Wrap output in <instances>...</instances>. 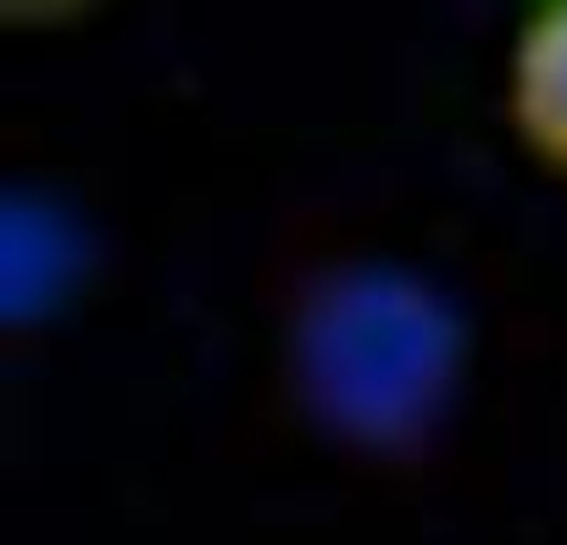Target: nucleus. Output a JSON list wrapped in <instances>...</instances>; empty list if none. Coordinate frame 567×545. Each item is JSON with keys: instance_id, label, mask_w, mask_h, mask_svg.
I'll list each match as a JSON object with an SVG mask.
<instances>
[{"instance_id": "f257e3e1", "label": "nucleus", "mask_w": 567, "mask_h": 545, "mask_svg": "<svg viewBox=\"0 0 567 545\" xmlns=\"http://www.w3.org/2000/svg\"><path fill=\"white\" fill-rule=\"evenodd\" d=\"M467 323L423 272L357 256L301 285L284 318V384L301 418L362 456H412L462 395Z\"/></svg>"}, {"instance_id": "f03ea898", "label": "nucleus", "mask_w": 567, "mask_h": 545, "mask_svg": "<svg viewBox=\"0 0 567 545\" xmlns=\"http://www.w3.org/2000/svg\"><path fill=\"white\" fill-rule=\"evenodd\" d=\"M501 117L528 167L567 184V0H523L501 68Z\"/></svg>"}, {"instance_id": "7ed1b4c3", "label": "nucleus", "mask_w": 567, "mask_h": 545, "mask_svg": "<svg viewBox=\"0 0 567 545\" xmlns=\"http://www.w3.org/2000/svg\"><path fill=\"white\" fill-rule=\"evenodd\" d=\"M106 0H0V23L12 34H68L90 23Z\"/></svg>"}]
</instances>
